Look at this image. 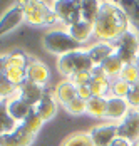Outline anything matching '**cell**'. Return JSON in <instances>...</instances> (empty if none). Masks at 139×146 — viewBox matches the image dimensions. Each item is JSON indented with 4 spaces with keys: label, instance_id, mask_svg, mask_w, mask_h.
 I'll return each mask as SVG.
<instances>
[{
    "label": "cell",
    "instance_id": "cell-16",
    "mask_svg": "<svg viewBox=\"0 0 139 146\" xmlns=\"http://www.w3.org/2000/svg\"><path fill=\"white\" fill-rule=\"evenodd\" d=\"M114 52H116V45L112 42H99V44L92 45L87 50V54H89L91 60L94 62V66H101L107 57H111Z\"/></svg>",
    "mask_w": 139,
    "mask_h": 146
},
{
    "label": "cell",
    "instance_id": "cell-27",
    "mask_svg": "<svg viewBox=\"0 0 139 146\" xmlns=\"http://www.w3.org/2000/svg\"><path fill=\"white\" fill-rule=\"evenodd\" d=\"M7 79L14 84L15 88H20L25 81H27V69H20V67H9L5 69Z\"/></svg>",
    "mask_w": 139,
    "mask_h": 146
},
{
    "label": "cell",
    "instance_id": "cell-2",
    "mask_svg": "<svg viewBox=\"0 0 139 146\" xmlns=\"http://www.w3.org/2000/svg\"><path fill=\"white\" fill-rule=\"evenodd\" d=\"M57 67H59V72L66 77H70L72 74L79 72V71H92L96 66L94 62L91 60L87 50H75V52H69V54H64L60 56L57 60Z\"/></svg>",
    "mask_w": 139,
    "mask_h": 146
},
{
    "label": "cell",
    "instance_id": "cell-34",
    "mask_svg": "<svg viewBox=\"0 0 139 146\" xmlns=\"http://www.w3.org/2000/svg\"><path fill=\"white\" fill-rule=\"evenodd\" d=\"M126 101H127L131 109H139V84L131 86V91H129Z\"/></svg>",
    "mask_w": 139,
    "mask_h": 146
},
{
    "label": "cell",
    "instance_id": "cell-7",
    "mask_svg": "<svg viewBox=\"0 0 139 146\" xmlns=\"http://www.w3.org/2000/svg\"><path fill=\"white\" fill-rule=\"evenodd\" d=\"M35 139V134L24 123H20L12 133L0 136V146H30Z\"/></svg>",
    "mask_w": 139,
    "mask_h": 146
},
{
    "label": "cell",
    "instance_id": "cell-11",
    "mask_svg": "<svg viewBox=\"0 0 139 146\" xmlns=\"http://www.w3.org/2000/svg\"><path fill=\"white\" fill-rule=\"evenodd\" d=\"M45 94H47V91L44 89V86H39V84L30 82V81H25V82L19 88V98L24 99L27 104H30L32 108H35V106L44 99Z\"/></svg>",
    "mask_w": 139,
    "mask_h": 146
},
{
    "label": "cell",
    "instance_id": "cell-9",
    "mask_svg": "<svg viewBox=\"0 0 139 146\" xmlns=\"http://www.w3.org/2000/svg\"><path fill=\"white\" fill-rule=\"evenodd\" d=\"M91 72H92V81L89 82V89H91L92 96L94 98H106L111 92L112 79L107 77V74L104 72V69L101 66H96Z\"/></svg>",
    "mask_w": 139,
    "mask_h": 146
},
{
    "label": "cell",
    "instance_id": "cell-25",
    "mask_svg": "<svg viewBox=\"0 0 139 146\" xmlns=\"http://www.w3.org/2000/svg\"><path fill=\"white\" fill-rule=\"evenodd\" d=\"M62 146H94L89 133H74L64 139Z\"/></svg>",
    "mask_w": 139,
    "mask_h": 146
},
{
    "label": "cell",
    "instance_id": "cell-39",
    "mask_svg": "<svg viewBox=\"0 0 139 146\" xmlns=\"http://www.w3.org/2000/svg\"><path fill=\"white\" fill-rule=\"evenodd\" d=\"M136 66H138V69H139V56H138V59H136Z\"/></svg>",
    "mask_w": 139,
    "mask_h": 146
},
{
    "label": "cell",
    "instance_id": "cell-33",
    "mask_svg": "<svg viewBox=\"0 0 139 146\" xmlns=\"http://www.w3.org/2000/svg\"><path fill=\"white\" fill-rule=\"evenodd\" d=\"M69 81L75 88H79V86H89V82L92 81V72L91 71H79V72L72 74L69 77Z\"/></svg>",
    "mask_w": 139,
    "mask_h": 146
},
{
    "label": "cell",
    "instance_id": "cell-28",
    "mask_svg": "<svg viewBox=\"0 0 139 146\" xmlns=\"http://www.w3.org/2000/svg\"><path fill=\"white\" fill-rule=\"evenodd\" d=\"M15 96H19V88H15L5 74H0V99H12Z\"/></svg>",
    "mask_w": 139,
    "mask_h": 146
},
{
    "label": "cell",
    "instance_id": "cell-37",
    "mask_svg": "<svg viewBox=\"0 0 139 146\" xmlns=\"http://www.w3.org/2000/svg\"><path fill=\"white\" fill-rule=\"evenodd\" d=\"M5 69H7V59L5 56H0V74H5Z\"/></svg>",
    "mask_w": 139,
    "mask_h": 146
},
{
    "label": "cell",
    "instance_id": "cell-13",
    "mask_svg": "<svg viewBox=\"0 0 139 146\" xmlns=\"http://www.w3.org/2000/svg\"><path fill=\"white\" fill-rule=\"evenodd\" d=\"M131 108L126 99L122 98H116L111 96L107 98V111H106V117L111 121H124V117L129 114Z\"/></svg>",
    "mask_w": 139,
    "mask_h": 146
},
{
    "label": "cell",
    "instance_id": "cell-4",
    "mask_svg": "<svg viewBox=\"0 0 139 146\" xmlns=\"http://www.w3.org/2000/svg\"><path fill=\"white\" fill-rule=\"evenodd\" d=\"M20 5L25 12V22L32 25H52L54 22H57V15L54 14L52 7H49L45 2L27 0L20 2Z\"/></svg>",
    "mask_w": 139,
    "mask_h": 146
},
{
    "label": "cell",
    "instance_id": "cell-19",
    "mask_svg": "<svg viewBox=\"0 0 139 146\" xmlns=\"http://www.w3.org/2000/svg\"><path fill=\"white\" fill-rule=\"evenodd\" d=\"M20 123H17L7 111V99H0V136L12 133Z\"/></svg>",
    "mask_w": 139,
    "mask_h": 146
},
{
    "label": "cell",
    "instance_id": "cell-26",
    "mask_svg": "<svg viewBox=\"0 0 139 146\" xmlns=\"http://www.w3.org/2000/svg\"><path fill=\"white\" fill-rule=\"evenodd\" d=\"M119 5L124 9V12L129 17V22L139 32V2H134V0H131V2H119Z\"/></svg>",
    "mask_w": 139,
    "mask_h": 146
},
{
    "label": "cell",
    "instance_id": "cell-3",
    "mask_svg": "<svg viewBox=\"0 0 139 146\" xmlns=\"http://www.w3.org/2000/svg\"><path fill=\"white\" fill-rule=\"evenodd\" d=\"M81 42H77L69 32L64 30H50L44 35V47L52 52V54H69V52H75L81 50Z\"/></svg>",
    "mask_w": 139,
    "mask_h": 146
},
{
    "label": "cell",
    "instance_id": "cell-36",
    "mask_svg": "<svg viewBox=\"0 0 139 146\" xmlns=\"http://www.w3.org/2000/svg\"><path fill=\"white\" fill-rule=\"evenodd\" d=\"M109 146H132V143L129 141V139H126V138H121V136H117L114 141H112Z\"/></svg>",
    "mask_w": 139,
    "mask_h": 146
},
{
    "label": "cell",
    "instance_id": "cell-31",
    "mask_svg": "<svg viewBox=\"0 0 139 146\" xmlns=\"http://www.w3.org/2000/svg\"><path fill=\"white\" fill-rule=\"evenodd\" d=\"M44 123H45V121H44V119L40 117V114H39V113L35 111V108H34V111H32V113L28 114L27 119L24 121V124H25L28 129L34 133V134H37V133L40 131L42 126H44Z\"/></svg>",
    "mask_w": 139,
    "mask_h": 146
},
{
    "label": "cell",
    "instance_id": "cell-32",
    "mask_svg": "<svg viewBox=\"0 0 139 146\" xmlns=\"http://www.w3.org/2000/svg\"><path fill=\"white\" fill-rule=\"evenodd\" d=\"M66 109L69 111L70 114H74V116H81L84 113H87V101H84L81 98H75V99H72L66 106Z\"/></svg>",
    "mask_w": 139,
    "mask_h": 146
},
{
    "label": "cell",
    "instance_id": "cell-15",
    "mask_svg": "<svg viewBox=\"0 0 139 146\" xmlns=\"http://www.w3.org/2000/svg\"><path fill=\"white\" fill-rule=\"evenodd\" d=\"M7 111L17 123H24L28 117V114L34 111V108L27 104L24 99H20L19 96H15L12 99H7Z\"/></svg>",
    "mask_w": 139,
    "mask_h": 146
},
{
    "label": "cell",
    "instance_id": "cell-10",
    "mask_svg": "<svg viewBox=\"0 0 139 146\" xmlns=\"http://www.w3.org/2000/svg\"><path fill=\"white\" fill-rule=\"evenodd\" d=\"M117 136L134 143L139 138V109H131L129 114L117 124Z\"/></svg>",
    "mask_w": 139,
    "mask_h": 146
},
{
    "label": "cell",
    "instance_id": "cell-24",
    "mask_svg": "<svg viewBox=\"0 0 139 146\" xmlns=\"http://www.w3.org/2000/svg\"><path fill=\"white\" fill-rule=\"evenodd\" d=\"M5 59H7V69H9V67H20V69H27L28 62H30V57H28L25 52H22V50H14V52L7 54Z\"/></svg>",
    "mask_w": 139,
    "mask_h": 146
},
{
    "label": "cell",
    "instance_id": "cell-38",
    "mask_svg": "<svg viewBox=\"0 0 139 146\" xmlns=\"http://www.w3.org/2000/svg\"><path fill=\"white\" fill-rule=\"evenodd\" d=\"M132 146H139V138L136 139V141H134V143H132Z\"/></svg>",
    "mask_w": 139,
    "mask_h": 146
},
{
    "label": "cell",
    "instance_id": "cell-8",
    "mask_svg": "<svg viewBox=\"0 0 139 146\" xmlns=\"http://www.w3.org/2000/svg\"><path fill=\"white\" fill-rule=\"evenodd\" d=\"M24 20H25V12H24V7L19 2L2 15V19H0V37L9 34L15 27H19Z\"/></svg>",
    "mask_w": 139,
    "mask_h": 146
},
{
    "label": "cell",
    "instance_id": "cell-14",
    "mask_svg": "<svg viewBox=\"0 0 139 146\" xmlns=\"http://www.w3.org/2000/svg\"><path fill=\"white\" fill-rule=\"evenodd\" d=\"M49 77H50L49 67L44 62H40V60L30 59V62H28V66H27V81L35 82L39 86H45L47 81H49Z\"/></svg>",
    "mask_w": 139,
    "mask_h": 146
},
{
    "label": "cell",
    "instance_id": "cell-22",
    "mask_svg": "<svg viewBox=\"0 0 139 146\" xmlns=\"http://www.w3.org/2000/svg\"><path fill=\"white\" fill-rule=\"evenodd\" d=\"M99 9H101V3L96 2V0H84V2H81V17H82V20L94 25V22H96V19L99 15Z\"/></svg>",
    "mask_w": 139,
    "mask_h": 146
},
{
    "label": "cell",
    "instance_id": "cell-5",
    "mask_svg": "<svg viewBox=\"0 0 139 146\" xmlns=\"http://www.w3.org/2000/svg\"><path fill=\"white\" fill-rule=\"evenodd\" d=\"M112 44L116 45V54L124 64H136V59L139 56V37L134 30L129 29Z\"/></svg>",
    "mask_w": 139,
    "mask_h": 146
},
{
    "label": "cell",
    "instance_id": "cell-30",
    "mask_svg": "<svg viewBox=\"0 0 139 146\" xmlns=\"http://www.w3.org/2000/svg\"><path fill=\"white\" fill-rule=\"evenodd\" d=\"M129 91H131V84H127V82L122 81L121 77L112 79V82H111V94H112V96L126 99V98H127V94H129Z\"/></svg>",
    "mask_w": 139,
    "mask_h": 146
},
{
    "label": "cell",
    "instance_id": "cell-12",
    "mask_svg": "<svg viewBox=\"0 0 139 146\" xmlns=\"http://www.w3.org/2000/svg\"><path fill=\"white\" fill-rule=\"evenodd\" d=\"M92 138L94 146H109L117 138V124H102L96 126L92 131L89 133Z\"/></svg>",
    "mask_w": 139,
    "mask_h": 146
},
{
    "label": "cell",
    "instance_id": "cell-18",
    "mask_svg": "<svg viewBox=\"0 0 139 146\" xmlns=\"http://www.w3.org/2000/svg\"><path fill=\"white\" fill-rule=\"evenodd\" d=\"M35 111L40 114V117L44 121H50L57 113V99H54V96L47 92L44 96V99L35 106Z\"/></svg>",
    "mask_w": 139,
    "mask_h": 146
},
{
    "label": "cell",
    "instance_id": "cell-29",
    "mask_svg": "<svg viewBox=\"0 0 139 146\" xmlns=\"http://www.w3.org/2000/svg\"><path fill=\"white\" fill-rule=\"evenodd\" d=\"M119 77L126 81L127 84L134 86V84H139V69L136 64H126L122 67V71L119 74Z\"/></svg>",
    "mask_w": 139,
    "mask_h": 146
},
{
    "label": "cell",
    "instance_id": "cell-1",
    "mask_svg": "<svg viewBox=\"0 0 139 146\" xmlns=\"http://www.w3.org/2000/svg\"><path fill=\"white\" fill-rule=\"evenodd\" d=\"M129 17L117 2H102L94 22V35L101 42H116L129 30Z\"/></svg>",
    "mask_w": 139,
    "mask_h": 146
},
{
    "label": "cell",
    "instance_id": "cell-21",
    "mask_svg": "<svg viewBox=\"0 0 139 146\" xmlns=\"http://www.w3.org/2000/svg\"><path fill=\"white\" fill-rule=\"evenodd\" d=\"M126 64L121 60V57L114 52L111 57H107L102 64H101V67L104 69V72L107 74V77H111V79H116V77H119V74L122 71V67H124Z\"/></svg>",
    "mask_w": 139,
    "mask_h": 146
},
{
    "label": "cell",
    "instance_id": "cell-17",
    "mask_svg": "<svg viewBox=\"0 0 139 146\" xmlns=\"http://www.w3.org/2000/svg\"><path fill=\"white\" fill-rule=\"evenodd\" d=\"M77 98V88L70 82L69 79L67 81H62V82H59L56 88V99L57 102H60V104H64V106H67L72 99H75Z\"/></svg>",
    "mask_w": 139,
    "mask_h": 146
},
{
    "label": "cell",
    "instance_id": "cell-6",
    "mask_svg": "<svg viewBox=\"0 0 139 146\" xmlns=\"http://www.w3.org/2000/svg\"><path fill=\"white\" fill-rule=\"evenodd\" d=\"M52 10L57 15V20L66 24L67 27L82 20L81 17V2L77 0H57L52 3Z\"/></svg>",
    "mask_w": 139,
    "mask_h": 146
},
{
    "label": "cell",
    "instance_id": "cell-23",
    "mask_svg": "<svg viewBox=\"0 0 139 146\" xmlns=\"http://www.w3.org/2000/svg\"><path fill=\"white\" fill-rule=\"evenodd\" d=\"M107 111V98H91L87 101V113L92 117H106Z\"/></svg>",
    "mask_w": 139,
    "mask_h": 146
},
{
    "label": "cell",
    "instance_id": "cell-20",
    "mask_svg": "<svg viewBox=\"0 0 139 146\" xmlns=\"http://www.w3.org/2000/svg\"><path fill=\"white\" fill-rule=\"evenodd\" d=\"M69 34L77 40V42H85L91 35H94V25L85 22V20H79L77 24L70 25L69 27Z\"/></svg>",
    "mask_w": 139,
    "mask_h": 146
},
{
    "label": "cell",
    "instance_id": "cell-35",
    "mask_svg": "<svg viewBox=\"0 0 139 146\" xmlns=\"http://www.w3.org/2000/svg\"><path fill=\"white\" fill-rule=\"evenodd\" d=\"M77 98H81L84 101H89L92 98V92H91L89 86H79L77 88Z\"/></svg>",
    "mask_w": 139,
    "mask_h": 146
}]
</instances>
